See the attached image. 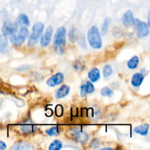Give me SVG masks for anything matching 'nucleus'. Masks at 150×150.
Listing matches in <instances>:
<instances>
[{
  "label": "nucleus",
  "mask_w": 150,
  "mask_h": 150,
  "mask_svg": "<svg viewBox=\"0 0 150 150\" xmlns=\"http://www.w3.org/2000/svg\"><path fill=\"white\" fill-rule=\"evenodd\" d=\"M47 135L50 136H57L59 133V127L57 126H54V127H51V128L48 129V130L45 131Z\"/></svg>",
  "instance_id": "25"
},
{
  "label": "nucleus",
  "mask_w": 150,
  "mask_h": 150,
  "mask_svg": "<svg viewBox=\"0 0 150 150\" xmlns=\"http://www.w3.org/2000/svg\"><path fill=\"white\" fill-rule=\"evenodd\" d=\"M68 38L72 43H74V42H76V39H77V35H76V30L75 28H73V29L70 31V32H69L68 34Z\"/></svg>",
  "instance_id": "26"
},
{
  "label": "nucleus",
  "mask_w": 150,
  "mask_h": 150,
  "mask_svg": "<svg viewBox=\"0 0 150 150\" xmlns=\"http://www.w3.org/2000/svg\"><path fill=\"white\" fill-rule=\"evenodd\" d=\"M66 34L67 31L64 26L58 28L54 38V49L57 54L64 53L66 45Z\"/></svg>",
  "instance_id": "1"
},
{
  "label": "nucleus",
  "mask_w": 150,
  "mask_h": 150,
  "mask_svg": "<svg viewBox=\"0 0 150 150\" xmlns=\"http://www.w3.org/2000/svg\"><path fill=\"white\" fill-rule=\"evenodd\" d=\"M64 81V74L62 73H57L48 79L46 83L50 87H54L62 83Z\"/></svg>",
  "instance_id": "8"
},
{
  "label": "nucleus",
  "mask_w": 150,
  "mask_h": 150,
  "mask_svg": "<svg viewBox=\"0 0 150 150\" xmlns=\"http://www.w3.org/2000/svg\"><path fill=\"white\" fill-rule=\"evenodd\" d=\"M32 146L29 144L26 143L25 142H18L15 144L11 147V149L15 150H21V149H32Z\"/></svg>",
  "instance_id": "17"
},
{
  "label": "nucleus",
  "mask_w": 150,
  "mask_h": 150,
  "mask_svg": "<svg viewBox=\"0 0 150 150\" xmlns=\"http://www.w3.org/2000/svg\"><path fill=\"white\" fill-rule=\"evenodd\" d=\"M28 36H29V30L26 26H22L20 29H18L16 33L10 36V42L15 46H20L26 41Z\"/></svg>",
  "instance_id": "3"
},
{
  "label": "nucleus",
  "mask_w": 150,
  "mask_h": 150,
  "mask_svg": "<svg viewBox=\"0 0 150 150\" xmlns=\"http://www.w3.org/2000/svg\"><path fill=\"white\" fill-rule=\"evenodd\" d=\"M144 76L142 73H136L133 76L131 79V84L134 87H139L143 83Z\"/></svg>",
  "instance_id": "12"
},
{
  "label": "nucleus",
  "mask_w": 150,
  "mask_h": 150,
  "mask_svg": "<svg viewBox=\"0 0 150 150\" xmlns=\"http://www.w3.org/2000/svg\"><path fill=\"white\" fill-rule=\"evenodd\" d=\"M18 29V24L16 22H12L10 21H6L4 22L2 26L3 35L6 36H11L16 33Z\"/></svg>",
  "instance_id": "7"
},
{
  "label": "nucleus",
  "mask_w": 150,
  "mask_h": 150,
  "mask_svg": "<svg viewBox=\"0 0 150 150\" xmlns=\"http://www.w3.org/2000/svg\"><path fill=\"white\" fill-rule=\"evenodd\" d=\"M7 148V145L6 144L4 143V142H0V150H2V149H5Z\"/></svg>",
  "instance_id": "31"
},
{
  "label": "nucleus",
  "mask_w": 150,
  "mask_h": 150,
  "mask_svg": "<svg viewBox=\"0 0 150 150\" xmlns=\"http://www.w3.org/2000/svg\"><path fill=\"white\" fill-rule=\"evenodd\" d=\"M36 127L32 125H23L21 127V130L25 133H32L35 131Z\"/></svg>",
  "instance_id": "22"
},
{
  "label": "nucleus",
  "mask_w": 150,
  "mask_h": 150,
  "mask_svg": "<svg viewBox=\"0 0 150 150\" xmlns=\"http://www.w3.org/2000/svg\"><path fill=\"white\" fill-rule=\"evenodd\" d=\"M88 77L91 82H93V83L99 81L100 78V73L99 69L94 67L92 70H90V71L88 73Z\"/></svg>",
  "instance_id": "15"
},
{
  "label": "nucleus",
  "mask_w": 150,
  "mask_h": 150,
  "mask_svg": "<svg viewBox=\"0 0 150 150\" xmlns=\"http://www.w3.org/2000/svg\"><path fill=\"white\" fill-rule=\"evenodd\" d=\"M87 39L89 45L94 49H100L102 47V38L99 29L96 26H93L89 29L87 33Z\"/></svg>",
  "instance_id": "2"
},
{
  "label": "nucleus",
  "mask_w": 150,
  "mask_h": 150,
  "mask_svg": "<svg viewBox=\"0 0 150 150\" xmlns=\"http://www.w3.org/2000/svg\"><path fill=\"white\" fill-rule=\"evenodd\" d=\"M44 29V24L41 22H38L33 25L32 32L28 40V46L32 47L36 45L39 41V38Z\"/></svg>",
  "instance_id": "4"
},
{
  "label": "nucleus",
  "mask_w": 150,
  "mask_h": 150,
  "mask_svg": "<svg viewBox=\"0 0 150 150\" xmlns=\"http://www.w3.org/2000/svg\"><path fill=\"white\" fill-rule=\"evenodd\" d=\"M105 149H108V150H110V149H113L112 148H109V147H108V148H103V149H102V150H105Z\"/></svg>",
  "instance_id": "32"
},
{
  "label": "nucleus",
  "mask_w": 150,
  "mask_h": 150,
  "mask_svg": "<svg viewBox=\"0 0 150 150\" xmlns=\"http://www.w3.org/2000/svg\"><path fill=\"white\" fill-rule=\"evenodd\" d=\"M63 114V108L61 105H57L56 107V114H57L58 117H61Z\"/></svg>",
  "instance_id": "29"
},
{
  "label": "nucleus",
  "mask_w": 150,
  "mask_h": 150,
  "mask_svg": "<svg viewBox=\"0 0 150 150\" xmlns=\"http://www.w3.org/2000/svg\"><path fill=\"white\" fill-rule=\"evenodd\" d=\"M8 52V40L6 35L0 36V53L5 54Z\"/></svg>",
  "instance_id": "14"
},
{
  "label": "nucleus",
  "mask_w": 150,
  "mask_h": 150,
  "mask_svg": "<svg viewBox=\"0 0 150 150\" xmlns=\"http://www.w3.org/2000/svg\"><path fill=\"white\" fill-rule=\"evenodd\" d=\"M79 44H80V45L82 47V48H86V42H85L84 38H83V36H82V38H80V41H79Z\"/></svg>",
  "instance_id": "30"
},
{
  "label": "nucleus",
  "mask_w": 150,
  "mask_h": 150,
  "mask_svg": "<svg viewBox=\"0 0 150 150\" xmlns=\"http://www.w3.org/2000/svg\"><path fill=\"white\" fill-rule=\"evenodd\" d=\"M95 91V86L91 81H86V83L81 86V96L84 98L88 94L92 93Z\"/></svg>",
  "instance_id": "10"
},
{
  "label": "nucleus",
  "mask_w": 150,
  "mask_h": 150,
  "mask_svg": "<svg viewBox=\"0 0 150 150\" xmlns=\"http://www.w3.org/2000/svg\"><path fill=\"white\" fill-rule=\"evenodd\" d=\"M100 94L103 97H108V98H111L113 95H114V92L111 89H110L109 87H104L101 89Z\"/></svg>",
  "instance_id": "24"
},
{
  "label": "nucleus",
  "mask_w": 150,
  "mask_h": 150,
  "mask_svg": "<svg viewBox=\"0 0 150 150\" xmlns=\"http://www.w3.org/2000/svg\"><path fill=\"white\" fill-rule=\"evenodd\" d=\"M139 57L137 56H133L127 63V67L130 70H133V69H136L138 67L139 64Z\"/></svg>",
  "instance_id": "18"
},
{
  "label": "nucleus",
  "mask_w": 150,
  "mask_h": 150,
  "mask_svg": "<svg viewBox=\"0 0 150 150\" xmlns=\"http://www.w3.org/2000/svg\"><path fill=\"white\" fill-rule=\"evenodd\" d=\"M100 139H98V138H95L94 139H92L89 146L92 149H96L100 147Z\"/></svg>",
  "instance_id": "27"
},
{
  "label": "nucleus",
  "mask_w": 150,
  "mask_h": 150,
  "mask_svg": "<svg viewBox=\"0 0 150 150\" xmlns=\"http://www.w3.org/2000/svg\"><path fill=\"white\" fill-rule=\"evenodd\" d=\"M110 21H111V18H106L104 20L103 23L102 28H101V32H102V34L103 35H106V33L108 32Z\"/></svg>",
  "instance_id": "23"
},
{
  "label": "nucleus",
  "mask_w": 150,
  "mask_h": 150,
  "mask_svg": "<svg viewBox=\"0 0 150 150\" xmlns=\"http://www.w3.org/2000/svg\"><path fill=\"white\" fill-rule=\"evenodd\" d=\"M133 25L136 26L138 32V37L139 38H144L149 35V26L145 22L142 21L138 18H134Z\"/></svg>",
  "instance_id": "6"
},
{
  "label": "nucleus",
  "mask_w": 150,
  "mask_h": 150,
  "mask_svg": "<svg viewBox=\"0 0 150 150\" xmlns=\"http://www.w3.org/2000/svg\"><path fill=\"white\" fill-rule=\"evenodd\" d=\"M16 23L18 25L23 26H28L29 25V18L27 17L26 14H21L17 18Z\"/></svg>",
  "instance_id": "19"
},
{
  "label": "nucleus",
  "mask_w": 150,
  "mask_h": 150,
  "mask_svg": "<svg viewBox=\"0 0 150 150\" xmlns=\"http://www.w3.org/2000/svg\"><path fill=\"white\" fill-rule=\"evenodd\" d=\"M113 73V69L111 65L110 64H106L104 66L103 69V74L104 78H108L111 76Z\"/></svg>",
  "instance_id": "21"
},
{
  "label": "nucleus",
  "mask_w": 150,
  "mask_h": 150,
  "mask_svg": "<svg viewBox=\"0 0 150 150\" xmlns=\"http://www.w3.org/2000/svg\"><path fill=\"white\" fill-rule=\"evenodd\" d=\"M70 86H67V85H62V86H60V88H59L57 89V91L56 92L55 97L57 99H60V98H63L64 97L67 96V95L70 92Z\"/></svg>",
  "instance_id": "13"
},
{
  "label": "nucleus",
  "mask_w": 150,
  "mask_h": 150,
  "mask_svg": "<svg viewBox=\"0 0 150 150\" xmlns=\"http://www.w3.org/2000/svg\"><path fill=\"white\" fill-rule=\"evenodd\" d=\"M133 21H134V17H133V13L131 10H127L125 13L122 17V23L125 26H132L133 24Z\"/></svg>",
  "instance_id": "11"
},
{
  "label": "nucleus",
  "mask_w": 150,
  "mask_h": 150,
  "mask_svg": "<svg viewBox=\"0 0 150 150\" xmlns=\"http://www.w3.org/2000/svg\"><path fill=\"white\" fill-rule=\"evenodd\" d=\"M53 33V27L49 26L47 27L45 33L42 36L40 39V45L42 47H47L50 44L51 40V37H52Z\"/></svg>",
  "instance_id": "9"
},
{
  "label": "nucleus",
  "mask_w": 150,
  "mask_h": 150,
  "mask_svg": "<svg viewBox=\"0 0 150 150\" xmlns=\"http://www.w3.org/2000/svg\"><path fill=\"white\" fill-rule=\"evenodd\" d=\"M62 148V143L59 140H54L50 144L48 149L49 150H59Z\"/></svg>",
  "instance_id": "20"
},
{
  "label": "nucleus",
  "mask_w": 150,
  "mask_h": 150,
  "mask_svg": "<svg viewBox=\"0 0 150 150\" xmlns=\"http://www.w3.org/2000/svg\"><path fill=\"white\" fill-rule=\"evenodd\" d=\"M70 136L79 143L84 144L89 140V136L85 131H83L81 127H73L69 131Z\"/></svg>",
  "instance_id": "5"
},
{
  "label": "nucleus",
  "mask_w": 150,
  "mask_h": 150,
  "mask_svg": "<svg viewBox=\"0 0 150 150\" xmlns=\"http://www.w3.org/2000/svg\"><path fill=\"white\" fill-rule=\"evenodd\" d=\"M73 68L78 71H82L84 69V65L81 61H76L73 64Z\"/></svg>",
  "instance_id": "28"
},
{
  "label": "nucleus",
  "mask_w": 150,
  "mask_h": 150,
  "mask_svg": "<svg viewBox=\"0 0 150 150\" xmlns=\"http://www.w3.org/2000/svg\"><path fill=\"white\" fill-rule=\"evenodd\" d=\"M149 124H144L135 127L134 132L137 134L141 135V136H146L149 133Z\"/></svg>",
  "instance_id": "16"
}]
</instances>
